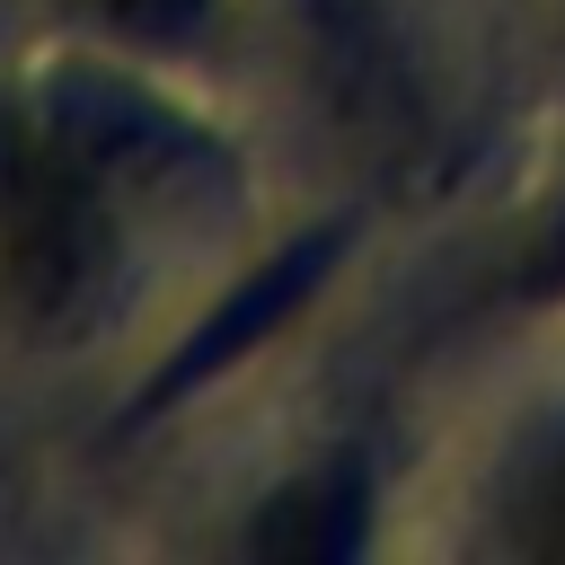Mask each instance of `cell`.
Here are the masks:
<instances>
[{
	"mask_svg": "<svg viewBox=\"0 0 565 565\" xmlns=\"http://www.w3.org/2000/svg\"><path fill=\"white\" fill-rule=\"evenodd\" d=\"M106 265V185L62 150L35 106L0 97V318L53 327L97 291Z\"/></svg>",
	"mask_w": 565,
	"mask_h": 565,
	"instance_id": "obj_1",
	"label": "cell"
},
{
	"mask_svg": "<svg viewBox=\"0 0 565 565\" xmlns=\"http://www.w3.org/2000/svg\"><path fill=\"white\" fill-rule=\"evenodd\" d=\"M35 115L62 132V150H71L106 194H115V185H168V177L194 159V132H185L177 115H159L141 88L97 79V71H71Z\"/></svg>",
	"mask_w": 565,
	"mask_h": 565,
	"instance_id": "obj_2",
	"label": "cell"
},
{
	"mask_svg": "<svg viewBox=\"0 0 565 565\" xmlns=\"http://www.w3.org/2000/svg\"><path fill=\"white\" fill-rule=\"evenodd\" d=\"M353 539H362V512H353V486H335V477H309V486L274 494V512L247 521V547H265V556H344Z\"/></svg>",
	"mask_w": 565,
	"mask_h": 565,
	"instance_id": "obj_3",
	"label": "cell"
},
{
	"mask_svg": "<svg viewBox=\"0 0 565 565\" xmlns=\"http://www.w3.org/2000/svg\"><path fill=\"white\" fill-rule=\"evenodd\" d=\"M79 18H97L106 35H132V44H177L212 18V0H71Z\"/></svg>",
	"mask_w": 565,
	"mask_h": 565,
	"instance_id": "obj_4",
	"label": "cell"
},
{
	"mask_svg": "<svg viewBox=\"0 0 565 565\" xmlns=\"http://www.w3.org/2000/svg\"><path fill=\"white\" fill-rule=\"evenodd\" d=\"M512 539L530 547V556H565V450L530 477V494H521V521H512Z\"/></svg>",
	"mask_w": 565,
	"mask_h": 565,
	"instance_id": "obj_5",
	"label": "cell"
},
{
	"mask_svg": "<svg viewBox=\"0 0 565 565\" xmlns=\"http://www.w3.org/2000/svg\"><path fill=\"white\" fill-rule=\"evenodd\" d=\"M521 282H530V291H565V212H556V221H547V238L521 256Z\"/></svg>",
	"mask_w": 565,
	"mask_h": 565,
	"instance_id": "obj_6",
	"label": "cell"
}]
</instances>
